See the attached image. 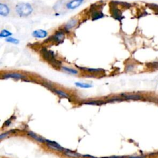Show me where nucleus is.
<instances>
[{
    "mask_svg": "<svg viewBox=\"0 0 158 158\" xmlns=\"http://www.w3.org/2000/svg\"><path fill=\"white\" fill-rule=\"evenodd\" d=\"M40 52L43 59L48 61L52 66H53L55 67H60L61 66V61L56 59L55 54L53 51L48 50L46 48H43L41 50Z\"/></svg>",
    "mask_w": 158,
    "mask_h": 158,
    "instance_id": "f257e3e1",
    "label": "nucleus"
},
{
    "mask_svg": "<svg viewBox=\"0 0 158 158\" xmlns=\"http://www.w3.org/2000/svg\"><path fill=\"white\" fill-rule=\"evenodd\" d=\"M15 11L20 17H27L32 13L33 9L29 3H21L16 6Z\"/></svg>",
    "mask_w": 158,
    "mask_h": 158,
    "instance_id": "f03ea898",
    "label": "nucleus"
},
{
    "mask_svg": "<svg viewBox=\"0 0 158 158\" xmlns=\"http://www.w3.org/2000/svg\"><path fill=\"white\" fill-rule=\"evenodd\" d=\"M66 37V31L64 29H60L56 31L54 35L49 37L44 42H54L56 44L62 43Z\"/></svg>",
    "mask_w": 158,
    "mask_h": 158,
    "instance_id": "7ed1b4c3",
    "label": "nucleus"
},
{
    "mask_svg": "<svg viewBox=\"0 0 158 158\" xmlns=\"http://www.w3.org/2000/svg\"><path fill=\"white\" fill-rule=\"evenodd\" d=\"M110 12L112 16L113 17V18H114L115 19L120 21L123 19L121 11H120V9L118 7L117 5H116V3H114L113 1H112L111 4Z\"/></svg>",
    "mask_w": 158,
    "mask_h": 158,
    "instance_id": "20e7f679",
    "label": "nucleus"
},
{
    "mask_svg": "<svg viewBox=\"0 0 158 158\" xmlns=\"http://www.w3.org/2000/svg\"><path fill=\"white\" fill-rule=\"evenodd\" d=\"M99 6H96V5H93L90 7V12H91V16L93 21L98 20L101 18H103L104 16V14L102 13L100 8L98 9Z\"/></svg>",
    "mask_w": 158,
    "mask_h": 158,
    "instance_id": "39448f33",
    "label": "nucleus"
},
{
    "mask_svg": "<svg viewBox=\"0 0 158 158\" xmlns=\"http://www.w3.org/2000/svg\"><path fill=\"white\" fill-rule=\"evenodd\" d=\"M84 0H71L66 4V8L69 10H74L81 6Z\"/></svg>",
    "mask_w": 158,
    "mask_h": 158,
    "instance_id": "423d86ee",
    "label": "nucleus"
},
{
    "mask_svg": "<svg viewBox=\"0 0 158 158\" xmlns=\"http://www.w3.org/2000/svg\"><path fill=\"white\" fill-rule=\"evenodd\" d=\"M45 143H46L48 147L55 150H57L58 151H64L66 150V149L62 148L61 145H59L58 143H56L55 141L45 140Z\"/></svg>",
    "mask_w": 158,
    "mask_h": 158,
    "instance_id": "0eeeda50",
    "label": "nucleus"
},
{
    "mask_svg": "<svg viewBox=\"0 0 158 158\" xmlns=\"http://www.w3.org/2000/svg\"><path fill=\"white\" fill-rule=\"evenodd\" d=\"M16 78V79H22L25 78V76L21 74L15 73V72H10V73H6L2 76L1 78Z\"/></svg>",
    "mask_w": 158,
    "mask_h": 158,
    "instance_id": "6e6552de",
    "label": "nucleus"
},
{
    "mask_svg": "<svg viewBox=\"0 0 158 158\" xmlns=\"http://www.w3.org/2000/svg\"><path fill=\"white\" fill-rule=\"evenodd\" d=\"M32 36L37 39H43L48 36V32L42 29L37 30L32 32Z\"/></svg>",
    "mask_w": 158,
    "mask_h": 158,
    "instance_id": "1a4fd4ad",
    "label": "nucleus"
},
{
    "mask_svg": "<svg viewBox=\"0 0 158 158\" xmlns=\"http://www.w3.org/2000/svg\"><path fill=\"white\" fill-rule=\"evenodd\" d=\"M78 23V20L76 19H71L67 22V24L65 25L64 28V30L66 32V31H69L70 30L74 28L77 25Z\"/></svg>",
    "mask_w": 158,
    "mask_h": 158,
    "instance_id": "9d476101",
    "label": "nucleus"
},
{
    "mask_svg": "<svg viewBox=\"0 0 158 158\" xmlns=\"http://www.w3.org/2000/svg\"><path fill=\"white\" fill-rule=\"evenodd\" d=\"M10 9L9 6L5 3H1L0 4V15L1 16L6 17L9 14Z\"/></svg>",
    "mask_w": 158,
    "mask_h": 158,
    "instance_id": "9b49d317",
    "label": "nucleus"
},
{
    "mask_svg": "<svg viewBox=\"0 0 158 158\" xmlns=\"http://www.w3.org/2000/svg\"><path fill=\"white\" fill-rule=\"evenodd\" d=\"M27 134L29 137H32V138H33L34 140H35L37 141H39L40 143H45V139L39 136V135H37V134L32 132V131H29L27 132Z\"/></svg>",
    "mask_w": 158,
    "mask_h": 158,
    "instance_id": "f8f14e48",
    "label": "nucleus"
},
{
    "mask_svg": "<svg viewBox=\"0 0 158 158\" xmlns=\"http://www.w3.org/2000/svg\"><path fill=\"white\" fill-rule=\"evenodd\" d=\"M64 155L70 157H73V158H78L80 157L81 155L80 154L77 153L76 152H74L72 151H71V150H69V149H66L64 151Z\"/></svg>",
    "mask_w": 158,
    "mask_h": 158,
    "instance_id": "ddd939ff",
    "label": "nucleus"
},
{
    "mask_svg": "<svg viewBox=\"0 0 158 158\" xmlns=\"http://www.w3.org/2000/svg\"><path fill=\"white\" fill-rule=\"evenodd\" d=\"M123 98L125 100H140L142 99V96L138 95H123Z\"/></svg>",
    "mask_w": 158,
    "mask_h": 158,
    "instance_id": "4468645a",
    "label": "nucleus"
},
{
    "mask_svg": "<svg viewBox=\"0 0 158 158\" xmlns=\"http://www.w3.org/2000/svg\"><path fill=\"white\" fill-rule=\"evenodd\" d=\"M61 69L62 70L64 71V72L70 74L77 75L78 74V70H77L76 69H74L69 68V67H61Z\"/></svg>",
    "mask_w": 158,
    "mask_h": 158,
    "instance_id": "2eb2a0df",
    "label": "nucleus"
},
{
    "mask_svg": "<svg viewBox=\"0 0 158 158\" xmlns=\"http://www.w3.org/2000/svg\"><path fill=\"white\" fill-rule=\"evenodd\" d=\"M13 35V33H11L10 31H7L6 29H3L1 31V33H0V37L1 38H8L10 36Z\"/></svg>",
    "mask_w": 158,
    "mask_h": 158,
    "instance_id": "dca6fc26",
    "label": "nucleus"
},
{
    "mask_svg": "<svg viewBox=\"0 0 158 158\" xmlns=\"http://www.w3.org/2000/svg\"><path fill=\"white\" fill-rule=\"evenodd\" d=\"M148 68L150 69L156 70L158 69V61H155L152 62H149L146 64Z\"/></svg>",
    "mask_w": 158,
    "mask_h": 158,
    "instance_id": "f3484780",
    "label": "nucleus"
},
{
    "mask_svg": "<svg viewBox=\"0 0 158 158\" xmlns=\"http://www.w3.org/2000/svg\"><path fill=\"white\" fill-rule=\"evenodd\" d=\"M53 91L56 94H58L60 96H62L63 98H69V96L67 93H66L65 92H63L62 90H57V89H53Z\"/></svg>",
    "mask_w": 158,
    "mask_h": 158,
    "instance_id": "a211bd4d",
    "label": "nucleus"
},
{
    "mask_svg": "<svg viewBox=\"0 0 158 158\" xmlns=\"http://www.w3.org/2000/svg\"><path fill=\"white\" fill-rule=\"evenodd\" d=\"M75 85H76L78 87H80L83 88H92L93 85H90L88 84H84V83H80V82H76L75 83Z\"/></svg>",
    "mask_w": 158,
    "mask_h": 158,
    "instance_id": "6ab92c4d",
    "label": "nucleus"
},
{
    "mask_svg": "<svg viewBox=\"0 0 158 158\" xmlns=\"http://www.w3.org/2000/svg\"><path fill=\"white\" fill-rule=\"evenodd\" d=\"M5 40L7 43H13L14 44H18L19 43V40L17 39L13 38V37H8V38H6Z\"/></svg>",
    "mask_w": 158,
    "mask_h": 158,
    "instance_id": "aec40b11",
    "label": "nucleus"
},
{
    "mask_svg": "<svg viewBox=\"0 0 158 158\" xmlns=\"http://www.w3.org/2000/svg\"><path fill=\"white\" fill-rule=\"evenodd\" d=\"M147 6L149 9L155 11V14H158V5H156V4H147Z\"/></svg>",
    "mask_w": 158,
    "mask_h": 158,
    "instance_id": "412c9836",
    "label": "nucleus"
},
{
    "mask_svg": "<svg viewBox=\"0 0 158 158\" xmlns=\"http://www.w3.org/2000/svg\"><path fill=\"white\" fill-rule=\"evenodd\" d=\"M78 67L79 69L85 70L86 71H88L89 72H92V73L98 72H101V71H103V69H89V68H85V67Z\"/></svg>",
    "mask_w": 158,
    "mask_h": 158,
    "instance_id": "4be33fe9",
    "label": "nucleus"
},
{
    "mask_svg": "<svg viewBox=\"0 0 158 158\" xmlns=\"http://www.w3.org/2000/svg\"><path fill=\"white\" fill-rule=\"evenodd\" d=\"M104 103L101 102V101H88V102L84 103L85 104H90V105H101Z\"/></svg>",
    "mask_w": 158,
    "mask_h": 158,
    "instance_id": "5701e85b",
    "label": "nucleus"
},
{
    "mask_svg": "<svg viewBox=\"0 0 158 158\" xmlns=\"http://www.w3.org/2000/svg\"><path fill=\"white\" fill-rule=\"evenodd\" d=\"M125 100L124 98H112L110 100H108V102H114V101H122Z\"/></svg>",
    "mask_w": 158,
    "mask_h": 158,
    "instance_id": "b1692460",
    "label": "nucleus"
},
{
    "mask_svg": "<svg viewBox=\"0 0 158 158\" xmlns=\"http://www.w3.org/2000/svg\"><path fill=\"white\" fill-rule=\"evenodd\" d=\"M9 132H6V133H2L1 135H0V139H1V140H3L4 138H6L7 136H9Z\"/></svg>",
    "mask_w": 158,
    "mask_h": 158,
    "instance_id": "393cba45",
    "label": "nucleus"
},
{
    "mask_svg": "<svg viewBox=\"0 0 158 158\" xmlns=\"http://www.w3.org/2000/svg\"><path fill=\"white\" fill-rule=\"evenodd\" d=\"M146 156H131L128 157L129 158H145Z\"/></svg>",
    "mask_w": 158,
    "mask_h": 158,
    "instance_id": "a878e982",
    "label": "nucleus"
},
{
    "mask_svg": "<svg viewBox=\"0 0 158 158\" xmlns=\"http://www.w3.org/2000/svg\"><path fill=\"white\" fill-rule=\"evenodd\" d=\"M125 156H112L110 157H102V158H125Z\"/></svg>",
    "mask_w": 158,
    "mask_h": 158,
    "instance_id": "bb28decb",
    "label": "nucleus"
},
{
    "mask_svg": "<svg viewBox=\"0 0 158 158\" xmlns=\"http://www.w3.org/2000/svg\"><path fill=\"white\" fill-rule=\"evenodd\" d=\"M133 65H129V66H128V67H127V70H132L133 69Z\"/></svg>",
    "mask_w": 158,
    "mask_h": 158,
    "instance_id": "cd10ccee",
    "label": "nucleus"
}]
</instances>
